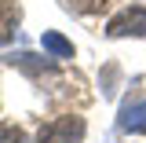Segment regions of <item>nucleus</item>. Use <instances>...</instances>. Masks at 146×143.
I'll list each match as a JSON object with an SVG mask.
<instances>
[{
	"label": "nucleus",
	"mask_w": 146,
	"mask_h": 143,
	"mask_svg": "<svg viewBox=\"0 0 146 143\" xmlns=\"http://www.w3.org/2000/svg\"><path fill=\"white\" fill-rule=\"evenodd\" d=\"M15 26H18V4L15 0H0V44H7L15 37Z\"/></svg>",
	"instance_id": "20e7f679"
},
{
	"label": "nucleus",
	"mask_w": 146,
	"mask_h": 143,
	"mask_svg": "<svg viewBox=\"0 0 146 143\" xmlns=\"http://www.w3.org/2000/svg\"><path fill=\"white\" fill-rule=\"evenodd\" d=\"M106 37H146V7L131 4L106 22Z\"/></svg>",
	"instance_id": "f03ea898"
},
{
	"label": "nucleus",
	"mask_w": 146,
	"mask_h": 143,
	"mask_svg": "<svg viewBox=\"0 0 146 143\" xmlns=\"http://www.w3.org/2000/svg\"><path fill=\"white\" fill-rule=\"evenodd\" d=\"M0 143H29V136L15 125H0Z\"/></svg>",
	"instance_id": "0eeeda50"
},
{
	"label": "nucleus",
	"mask_w": 146,
	"mask_h": 143,
	"mask_svg": "<svg viewBox=\"0 0 146 143\" xmlns=\"http://www.w3.org/2000/svg\"><path fill=\"white\" fill-rule=\"evenodd\" d=\"M40 48L48 55H55V59H73V44L62 33H55V30H48V33L40 37Z\"/></svg>",
	"instance_id": "39448f33"
},
{
	"label": "nucleus",
	"mask_w": 146,
	"mask_h": 143,
	"mask_svg": "<svg viewBox=\"0 0 146 143\" xmlns=\"http://www.w3.org/2000/svg\"><path fill=\"white\" fill-rule=\"evenodd\" d=\"M66 7L70 11H99V7H106V0H66Z\"/></svg>",
	"instance_id": "6e6552de"
},
{
	"label": "nucleus",
	"mask_w": 146,
	"mask_h": 143,
	"mask_svg": "<svg viewBox=\"0 0 146 143\" xmlns=\"http://www.w3.org/2000/svg\"><path fill=\"white\" fill-rule=\"evenodd\" d=\"M117 128L121 132H146V99L124 103L121 107V117H117Z\"/></svg>",
	"instance_id": "7ed1b4c3"
},
{
	"label": "nucleus",
	"mask_w": 146,
	"mask_h": 143,
	"mask_svg": "<svg viewBox=\"0 0 146 143\" xmlns=\"http://www.w3.org/2000/svg\"><path fill=\"white\" fill-rule=\"evenodd\" d=\"M80 140H84V117H77V114L51 117L36 132V143H80Z\"/></svg>",
	"instance_id": "f257e3e1"
},
{
	"label": "nucleus",
	"mask_w": 146,
	"mask_h": 143,
	"mask_svg": "<svg viewBox=\"0 0 146 143\" xmlns=\"http://www.w3.org/2000/svg\"><path fill=\"white\" fill-rule=\"evenodd\" d=\"M7 62H11V66H22V70H29V73H40V70H48V66H51L48 59H36V55H29V52L7 55Z\"/></svg>",
	"instance_id": "423d86ee"
}]
</instances>
